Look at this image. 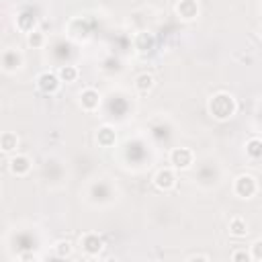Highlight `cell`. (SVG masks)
<instances>
[{"instance_id":"cell-1","label":"cell","mask_w":262,"mask_h":262,"mask_svg":"<svg viewBox=\"0 0 262 262\" xmlns=\"http://www.w3.org/2000/svg\"><path fill=\"white\" fill-rule=\"evenodd\" d=\"M207 111L209 115L215 119V121H229L235 113H237V100L231 92H225V90H219L215 94L209 96L207 100Z\"/></svg>"},{"instance_id":"cell-17","label":"cell","mask_w":262,"mask_h":262,"mask_svg":"<svg viewBox=\"0 0 262 262\" xmlns=\"http://www.w3.org/2000/svg\"><path fill=\"white\" fill-rule=\"evenodd\" d=\"M246 156H248L250 160H254V162L260 160V156H262V141H260L258 135H254V137H250V139L246 141Z\"/></svg>"},{"instance_id":"cell-15","label":"cell","mask_w":262,"mask_h":262,"mask_svg":"<svg viewBox=\"0 0 262 262\" xmlns=\"http://www.w3.org/2000/svg\"><path fill=\"white\" fill-rule=\"evenodd\" d=\"M16 29L23 33H31L37 29V16L33 12H20L16 16Z\"/></svg>"},{"instance_id":"cell-18","label":"cell","mask_w":262,"mask_h":262,"mask_svg":"<svg viewBox=\"0 0 262 262\" xmlns=\"http://www.w3.org/2000/svg\"><path fill=\"white\" fill-rule=\"evenodd\" d=\"M55 74H57V78L61 80V84H63V82H66V84L76 82V80H78V76H80V72H78V68H76V66H61Z\"/></svg>"},{"instance_id":"cell-14","label":"cell","mask_w":262,"mask_h":262,"mask_svg":"<svg viewBox=\"0 0 262 262\" xmlns=\"http://www.w3.org/2000/svg\"><path fill=\"white\" fill-rule=\"evenodd\" d=\"M133 45H135V49H137L139 53H147L149 49H154V45H156V39H154V35H151V33H147V31H141V33H137V35H135V39H133Z\"/></svg>"},{"instance_id":"cell-23","label":"cell","mask_w":262,"mask_h":262,"mask_svg":"<svg viewBox=\"0 0 262 262\" xmlns=\"http://www.w3.org/2000/svg\"><path fill=\"white\" fill-rule=\"evenodd\" d=\"M18 260H39V256L37 254H33V252H25V254H18Z\"/></svg>"},{"instance_id":"cell-24","label":"cell","mask_w":262,"mask_h":262,"mask_svg":"<svg viewBox=\"0 0 262 262\" xmlns=\"http://www.w3.org/2000/svg\"><path fill=\"white\" fill-rule=\"evenodd\" d=\"M186 260H205V262H207V260H211V258H209V254H190Z\"/></svg>"},{"instance_id":"cell-4","label":"cell","mask_w":262,"mask_h":262,"mask_svg":"<svg viewBox=\"0 0 262 262\" xmlns=\"http://www.w3.org/2000/svg\"><path fill=\"white\" fill-rule=\"evenodd\" d=\"M80 248L86 256H98L104 248V239L96 231H86V233L80 235Z\"/></svg>"},{"instance_id":"cell-5","label":"cell","mask_w":262,"mask_h":262,"mask_svg":"<svg viewBox=\"0 0 262 262\" xmlns=\"http://www.w3.org/2000/svg\"><path fill=\"white\" fill-rule=\"evenodd\" d=\"M25 63V55L18 51V49H4L0 53V68L8 74H14L23 68Z\"/></svg>"},{"instance_id":"cell-6","label":"cell","mask_w":262,"mask_h":262,"mask_svg":"<svg viewBox=\"0 0 262 262\" xmlns=\"http://www.w3.org/2000/svg\"><path fill=\"white\" fill-rule=\"evenodd\" d=\"M151 182H154V186H156L158 190L168 192V190H172V188L176 186V170L170 168V166H168V168H160V170L154 174Z\"/></svg>"},{"instance_id":"cell-8","label":"cell","mask_w":262,"mask_h":262,"mask_svg":"<svg viewBox=\"0 0 262 262\" xmlns=\"http://www.w3.org/2000/svg\"><path fill=\"white\" fill-rule=\"evenodd\" d=\"M31 168H33V162H31V158L29 156H25V154H12L10 158H8V172L12 174V176H27L29 172H31Z\"/></svg>"},{"instance_id":"cell-3","label":"cell","mask_w":262,"mask_h":262,"mask_svg":"<svg viewBox=\"0 0 262 262\" xmlns=\"http://www.w3.org/2000/svg\"><path fill=\"white\" fill-rule=\"evenodd\" d=\"M168 162H170V168L174 170H188L194 164V154L190 147H172Z\"/></svg>"},{"instance_id":"cell-19","label":"cell","mask_w":262,"mask_h":262,"mask_svg":"<svg viewBox=\"0 0 262 262\" xmlns=\"http://www.w3.org/2000/svg\"><path fill=\"white\" fill-rule=\"evenodd\" d=\"M53 252H55L57 258H70L74 254V246H72L70 239H57L53 244Z\"/></svg>"},{"instance_id":"cell-20","label":"cell","mask_w":262,"mask_h":262,"mask_svg":"<svg viewBox=\"0 0 262 262\" xmlns=\"http://www.w3.org/2000/svg\"><path fill=\"white\" fill-rule=\"evenodd\" d=\"M45 41H47V37H45V33L39 31V29L27 33V45L33 47V49H41V47L45 45Z\"/></svg>"},{"instance_id":"cell-12","label":"cell","mask_w":262,"mask_h":262,"mask_svg":"<svg viewBox=\"0 0 262 262\" xmlns=\"http://www.w3.org/2000/svg\"><path fill=\"white\" fill-rule=\"evenodd\" d=\"M18 143H20V139L14 131H2L0 133V149L4 154H14L18 149Z\"/></svg>"},{"instance_id":"cell-22","label":"cell","mask_w":262,"mask_h":262,"mask_svg":"<svg viewBox=\"0 0 262 262\" xmlns=\"http://www.w3.org/2000/svg\"><path fill=\"white\" fill-rule=\"evenodd\" d=\"M229 258L233 260V262H250V252L248 250H233L231 254H229Z\"/></svg>"},{"instance_id":"cell-9","label":"cell","mask_w":262,"mask_h":262,"mask_svg":"<svg viewBox=\"0 0 262 262\" xmlns=\"http://www.w3.org/2000/svg\"><path fill=\"white\" fill-rule=\"evenodd\" d=\"M37 88H39L43 94H55V92L61 88V80L57 78L55 72L45 70V72H41V74L37 76Z\"/></svg>"},{"instance_id":"cell-21","label":"cell","mask_w":262,"mask_h":262,"mask_svg":"<svg viewBox=\"0 0 262 262\" xmlns=\"http://www.w3.org/2000/svg\"><path fill=\"white\" fill-rule=\"evenodd\" d=\"M250 260L252 262H262V239H254V244L250 246Z\"/></svg>"},{"instance_id":"cell-11","label":"cell","mask_w":262,"mask_h":262,"mask_svg":"<svg viewBox=\"0 0 262 262\" xmlns=\"http://www.w3.org/2000/svg\"><path fill=\"white\" fill-rule=\"evenodd\" d=\"M96 143L100 147H113L117 143V133L111 125H102L96 129Z\"/></svg>"},{"instance_id":"cell-10","label":"cell","mask_w":262,"mask_h":262,"mask_svg":"<svg viewBox=\"0 0 262 262\" xmlns=\"http://www.w3.org/2000/svg\"><path fill=\"white\" fill-rule=\"evenodd\" d=\"M174 12L178 14L180 20L190 23L199 16V2L196 0H178L174 6Z\"/></svg>"},{"instance_id":"cell-13","label":"cell","mask_w":262,"mask_h":262,"mask_svg":"<svg viewBox=\"0 0 262 262\" xmlns=\"http://www.w3.org/2000/svg\"><path fill=\"white\" fill-rule=\"evenodd\" d=\"M227 231L231 237H246L250 227H248V221L244 217H231L227 223Z\"/></svg>"},{"instance_id":"cell-2","label":"cell","mask_w":262,"mask_h":262,"mask_svg":"<svg viewBox=\"0 0 262 262\" xmlns=\"http://www.w3.org/2000/svg\"><path fill=\"white\" fill-rule=\"evenodd\" d=\"M258 192V180L252 174H239L233 180V194L237 199H252Z\"/></svg>"},{"instance_id":"cell-7","label":"cell","mask_w":262,"mask_h":262,"mask_svg":"<svg viewBox=\"0 0 262 262\" xmlns=\"http://www.w3.org/2000/svg\"><path fill=\"white\" fill-rule=\"evenodd\" d=\"M100 92L96 90V88H84L80 94H78V104H80V108L84 111V113H94V111H98V106H100Z\"/></svg>"},{"instance_id":"cell-16","label":"cell","mask_w":262,"mask_h":262,"mask_svg":"<svg viewBox=\"0 0 262 262\" xmlns=\"http://www.w3.org/2000/svg\"><path fill=\"white\" fill-rule=\"evenodd\" d=\"M154 86H156V78H154L151 74H147V72H141V74L135 78V90L141 92V94L151 92Z\"/></svg>"}]
</instances>
